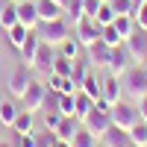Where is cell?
Returning a JSON list of instances; mask_svg holds the SVG:
<instances>
[{
  "mask_svg": "<svg viewBox=\"0 0 147 147\" xmlns=\"http://www.w3.org/2000/svg\"><path fill=\"white\" fill-rule=\"evenodd\" d=\"M53 144H56V136H53V129L32 132V147H53Z\"/></svg>",
  "mask_w": 147,
  "mask_h": 147,
  "instance_id": "31",
  "label": "cell"
},
{
  "mask_svg": "<svg viewBox=\"0 0 147 147\" xmlns=\"http://www.w3.org/2000/svg\"><path fill=\"white\" fill-rule=\"evenodd\" d=\"M100 100H106L109 106H115L118 100H124V85H121V80L118 77H109L103 80V85H100Z\"/></svg>",
  "mask_w": 147,
  "mask_h": 147,
  "instance_id": "12",
  "label": "cell"
},
{
  "mask_svg": "<svg viewBox=\"0 0 147 147\" xmlns=\"http://www.w3.org/2000/svg\"><path fill=\"white\" fill-rule=\"evenodd\" d=\"M12 129H15L18 136H32V132H35V121H32V112L21 109V112H18V118L12 121Z\"/></svg>",
  "mask_w": 147,
  "mask_h": 147,
  "instance_id": "19",
  "label": "cell"
},
{
  "mask_svg": "<svg viewBox=\"0 0 147 147\" xmlns=\"http://www.w3.org/2000/svg\"><path fill=\"white\" fill-rule=\"evenodd\" d=\"M53 59H56V47L38 41V50H35V56H32V71H38V74H50Z\"/></svg>",
  "mask_w": 147,
  "mask_h": 147,
  "instance_id": "11",
  "label": "cell"
},
{
  "mask_svg": "<svg viewBox=\"0 0 147 147\" xmlns=\"http://www.w3.org/2000/svg\"><path fill=\"white\" fill-rule=\"evenodd\" d=\"M132 21H136V27H141V30H147V3H141L136 12H132Z\"/></svg>",
  "mask_w": 147,
  "mask_h": 147,
  "instance_id": "35",
  "label": "cell"
},
{
  "mask_svg": "<svg viewBox=\"0 0 147 147\" xmlns=\"http://www.w3.org/2000/svg\"><path fill=\"white\" fill-rule=\"evenodd\" d=\"M82 127V121L80 118H74V115H62V121H59V127L53 129V136L59 141H71L74 136H77V129Z\"/></svg>",
  "mask_w": 147,
  "mask_h": 147,
  "instance_id": "16",
  "label": "cell"
},
{
  "mask_svg": "<svg viewBox=\"0 0 147 147\" xmlns=\"http://www.w3.org/2000/svg\"><path fill=\"white\" fill-rule=\"evenodd\" d=\"M35 32H38V38H41L44 44L59 47V44H62L74 30H71V24H68L65 18H59V21H41L38 27H35Z\"/></svg>",
  "mask_w": 147,
  "mask_h": 147,
  "instance_id": "1",
  "label": "cell"
},
{
  "mask_svg": "<svg viewBox=\"0 0 147 147\" xmlns=\"http://www.w3.org/2000/svg\"><path fill=\"white\" fill-rule=\"evenodd\" d=\"M121 85H124V94L132 103H138L141 97H147V77L141 74V65H132L124 77H121Z\"/></svg>",
  "mask_w": 147,
  "mask_h": 147,
  "instance_id": "2",
  "label": "cell"
},
{
  "mask_svg": "<svg viewBox=\"0 0 147 147\" xmlns=\"http://www.w3.org/2000/svg\"><path fill=\"white\" fill-rule=\"evenodd\" d=\"M144 147H147V144H144Z\"/></svg>",
  "mask_w": 147,
  "mask_h": 147,
  "instance_id": "49",
  "label": "cell"
},
{
  "mask_svg": "<svg viewBox=\"0 0 147 147\" xmlns=\"http://www.w3.org/2000/svg\"><path fill=\"white\" fill-rule=\"evenodd\" d=\"M15 24H18V3H3V9H0V27L12 30Z\"/></svg>",
  "mask_w": 147,
  "mask_h": 147,
  "instance_id": "22",
  "label": "cell"
},
{
  "mask_svg": "<svg viewBox=\"0 0 147 147\" xmlns=\"http://www.w3.org/2000/svg\"><path fill=\"white\" fill-rule=\"evenodd\" d=\"M85 56H88V62H91V68L97 71V68H109V59H112V47H109L103 38H97L91 47H85Z\"/></svg>",
  "mask_w": 147,
  "mask_h": 147,
  "instance_id": "10",
  "label": "cell"
},
{
  "mask_svg": "<svg viewBox=\"0 0 147 147\" xmlns=\"http://www.w3.org/2000/svg\"><path fill=\"white\" fill-rule=\"evenodd\" d=\"M18 24H24L27 30H35L38 27V9H35V0H21L18 3Z\"/></svg>",
  "mask_w": 147,
  "mask_h": 147,
  "instance_id": "14",
  "label": "cell"
},
{
  "mask_svg": "<svg viewBox=\"0 0 147 147\" xmlns=\"http://www.w3.org/2000/svg\"><path fill=\"white\" fill-rule=\"evenodd\" d=\"M74 97H77V109H74V118H80V121H82L85 115L91 112V106H94V100H91L88 94H82V91H77Z\"/></svg>",
  "mask_w": 147,
  "mask_h": 147,
  "instance_id": "27",
  "label": "cell"
},
{
  "mask_svg": "<svg viewBox=\"0 0 147 147\" xmlns=\"http://www.w3.org/2000/svg\"><path fill=\"white\" fill-rule=\"evenodd\" d=\"M53 147H71V141H59V138H56V144H53Z\"/></svg>",
  "mask_w": 147,
  "mask_h": 147,
  "instance_id": "41",
  "label": "cell"
},
{
  "mask_svg": "<svg viewBox=\"0 0 147 147\" xmlns=\"http://www.w3.org/2000/svg\"><path fill=\"white\" fill-rule=\"evenodd\" d=\"M3 3H6V0H0V9H3ZM0 35H6V30H3V27H0Z\"/></svg>",
  "mask_w": 147,
  "mask_h": 147,
  "instance_id": "42",
  "label": "cell"
},
{
  "mask_svg": "<svg viewBox=\"0 0 147 147\" xmlns=\"http://www.w3.org/2000/svg\"><path fill=\"white\" fill-rule=\"evenodd\" d=\"M100 38L109 44V47H118V44H124V38H121V35H118V30L112 27V24H109V27H103L100 30Z\"/></svg>",
  "mask_w": 147,
  "mask_h": 147,
  "instance_id": "32",
  "label": "cell"
},
{
  "mask_svg": "<svg viewBox=\"0 0 147 147\" xmlns=\"http://www.w3.org/2000/svg\"><path fill=\"white\" fill-rule=\"evenodd\" d=\"M109 118H112V127H121V129H129V127H136L141 115H138V106L136 103H124V100H118L112 109H109Z\"/></svg>",
  "mask_w": 147,
  "mask_h": 147,
  "instance_id": "3",
  "label": "cell"
},
{
  "mask_svg": "<svg viewBox=\"0 0 147 147\" xmlns=\"http://www.w3.org/2000/svg\"><path fill=\"white\" fill-rule=\"evenodd\" d=\"M44 94H47V88H44L41 82H35V80H32V82L27 85V91L18 97V103H21L18 109H27V112H32V115H35V112L44 106Z\"/></svg>",
  "mask_w": 147,
  "mask_h": 147,
  "instance_id": "5",
  "label": "cell"
},
{
  "mask_svg": "<svg viewBox=\"0 0 147 147\" xmlns=\"http://www.w3.org/2000/svg\"><path fill=\"white\" fill-rule=\"evenodd\" d=\"M97 147H100V144H97Z\"/></svg>",
  "mask_w": 147,
  "mask_h": 147,
  "instance_id": "48",
  "label": "cell"
},
{
  "mask_svg": "<svg viewBox=\"0 0 147 147\" xmlns=\"http://www.w3.org/2000/svg\"><path fill=\"white\" fill-rule=\"evenodd\" d=\"M71 71H74V62H71V59H65L62 53L56 50V59H53L50 74H59V77H71Z\"/></svg>",
  "mask_w": 147,
  "mask_h": 147,
  "instance_id": "29",
  "label": "cell"
},
{
  "mask_svg": "<svg viewBox=\"0 0 147 147\" xmlns=\"http://www.w3.org/2000/svg\"><path fill=\"white\" fill-rule=\"evenodd\" d=\"M0 129H3V124H0Z\"/></svg>",
  "mask_w": 147,
  "mask_h": 147,
  "instance_id": "47",
  "label": "cell"
},
{
  "mask_svg": "<svg viewBox=\"0 0 147 147\" xmlns=\"http://www.w3.org/2000/svg\"><path fill=\"white\" fill-rule=\"evenodd\" d=\"M82 127L88 129L97 141H100V136H103L109 127H112V118H109V112H100V109H94V106H91V112L82 118Z\"/></svg>",
  "mask_w": 147,
  "mask_h": 147,
  "instance_id": "6",
  "label": "cell"
},
{
  "mask_svg": "<svg viewBox=\"0 0 147 147\" xmlns=\"http://www.w3.org/2000/svg\"><path fill=\"white\" fill-rule=\"evenodd\" d=\"M124 47L129 50V56H132V62H136V65L147 62V30L136 27V30L124 38Z\"/></svg>",
  "mask_w": 147,
  "mask_h": 147,
  "instance_id": "4",
  "label": "cell"
},
{
  "mask_svg": "<svg viewBox=\"0 0 147 147\" xmlns=\"http://www.w3.org/2000/svg\"><path fill=\"white\" fill-rule=\"evenodd\" d=\"M100 85H103V80H97V71L91 68L88 74H85V80L80 82V91L88 94L91 100H100Z\"/></svg>",
  "mask_w": 147,
  "mask_h": 147,
  "instance_id": "18",
  "label": "cell"
},
{
  "mask_svg": "<svg viewBox=\"0 0 147 147\" xmlns=\"http://www.w3.org/2000/svg\"><path fill=\"white\" fill-rule=\"evenodd\" d=\"M97 144H100V141H97L85 127H80V129H77V136L71 138V147H97Z\"/></svg>",
  "mask_w": 147,
  "mask_h": 147,
  "instance_id": "25",
  "label": "cell"
},
{
  "mask_svg": "<svg viewBox=\"0 0 147 147\" xmlns=\"http://www.w3.org/2000/svg\"><path fill=\"white\" fill-rule=\"evenodd\" d=\"M82 18H85V12H82V0H68V6H65V21L71 24V30L77 27Z\"/></svg>",
  "mask_w": 147,
  "mask_h": 147,
  "instance_id": "21",
  "label": "cell"
},
{
  "mask_svg": "<svg viewBox=\"0 0 147 147\" xmlns=\"http://www.w3.org/2000/svg\"><path fill=\"white\" fill-rule=\"evenodd\" d=\"M77 109V97L74 94H59V115H74Z\"/></svg>",
  "mask_w": 147,
  "mask_h": 147,
  "instance_id": "33",
  "label": "cell"
},
{
  "mask_svg": "<svg viewBox=\"0 0 147 147\" xmlns=\"http://www.w3.org/2000/svg\"><path fill=\"white\" fill-rule=\"evenodd\" d=\"M136 106H138V115H141V121L147 124V97H141V100H138Z\"/></svg>",
  "mask_w": 147,
  "mask_h": 147,
  "instance_id": "39",
  "label": "cell"
},
{
  "mask_svg": "<svg viewBox=\"0 0 147 147\" xmlns=\"http://www.w3.org/2000/svg\"><path fill=\"white\" fill-rule=\"evenodd\" d=\"M0 147H15V144H12V141H0Z\"/></svg>",
  "mask_w": 147,
  "mask_h": 147,
  "instance_id": "43",
  "label": "cell"
},
{
  "mask_svg": "<svg viewBox=\"0 0 147 147\" xmlns=\"http://www.w3.org/2000/svg\"><path fill=\"white\" fill-rule=\"evenodd\" d=\"M127 132H129V138H132L136 147H144V144H147V124H144V121H138V124L129 127Z\"/></svg>",
  "mask_w": 147,
  "mask_h": 147,
  "instance_id": "30",
  "label": "cell"
},
{
  "mask_svg": "<svg viewBox=\"0 0 147 147\" xmlns=\"http://www.w3.org/2000/svg\"><path fill=\"white\" fill-rule=\"evenodd\" d=\"M141 74H144V77H147V62H141Z\"/></svg>",
  "mask_w": 147,
  "mask_h": 147,
  "instance_id": "44",
  "label": "cell"
},
{
  "mask_svg": "<svg viewBox=\"0 0 147 147\" xmlns=\"http://www.w3.org/2000/svg\"><path fill=\"white\" fill-rule=\"evenodd\" d=\"M112 27L118 30V35H121V38H127V35L136 30V21H132V15H115Z\"/></svg>",
  "mask_w": 147,
  "mask_h": 147,
  "instance_id": "24",
  "label": "cell"
},
{
  "mask_svg": "<svg viewBox=\"0 0 147 147\" xmlns=\"http://www.w3.org/2000/svg\"><path fill=\"white\" fill-rule=\"evenodd\" d=\"M27 35H30V30L24 27V24H15L12 30H6V38H9V44H12V47H21L24 41H27Z\"/></svg>",
  "mask_w": 147,
  "mask_h": 147,
  "instance_id": "28",
  "label": "cell"
},
{
  "mask_svg": "<svg viewBox=\"0 0 147 147\" xmlns=\"http://www.w3.org/2000/svg\"><path fill=\"white\" fill-rule=\"evenodd\" d=\"M132 65H136V62H132V56H129V50H127V47L124 44H118V47H112V59H109V74H112V77H124V74L132 68Z\"/></svg>",
  "mask_w": 147,
  "mask_h": 147,
  "instance_id": "8",
  "label": "cell"
},
{
  "mask_svg": "<svg viewBox=\"0 0 147 147\" xmlns=\"http://www.w3.org/2000/svg\"><path fill=\"white\" fill-rule=\"evenodd\" d=\"M30 82H32V68H27V65L21 62L15 71H12V77H9V82H6V88H9V94L18 100V97L27 91V85H30Z\"/></svg>",
  "mask_w": 147,
  "mask_h": 147,
  "instance_id": "9",
  "label": "cell"
},
{
  "mask_svg": "<svg viewBox=\"0 0 147 147\" xmlns=\"http://www.w3.org/2000/svg\"><path fill=\"white\" fill-rule=\"evenodd\" d=\"M35 9H38V21H59V18H65V6L56 3V0H35Z\"/></svg>",
  "mask_w": 147,
  "mask_h": 147,
  "instance_id": "15",
  "label": "cell"
},
{
  "mask_svg": "<svg viewBox=\"0 0 147 147\" xmlns=\"http://www.w3.org/2000/svg\"><path fill=\"white\" fill-rule=\"evenodd\" d=\"M109 3H112L115 15H132V3L129 0H109Z\"/></svg>",
  "mask_w": 147,
  "mask_h": 147,
  "instance_id": "36",
  "label": "cell"
},
{
  "mask_svg": "<svg viewBox=\"0 0 147 147\" xmlns=\"http://www.w3.org/2000/svg\"><path fill=\"white\" fill-rule=\"evenodd\" d=\"M100 147H136L129 138V132L127 129H121V127H109L103 136H100Z\"/></svg>",
  "mask_w": 147,
  "mask_h": 147,
  "instance_id": "13",
  "label": "cell"
},
{
  "mask_svg": "<svg viewBox=\"0 0 147 147\" xmlns=\"http://www.w3.org/2000/svg\"><path fill=\"white\" fill-rule=\"evenodd\" d=\"M94 21L100 24V27H109V24L115 21V9H112V3H109V0H103V3H100V9L94 12Z\"/></svg>",
  "mask_w": 147,
  "mask_h": 147,
  "instance_id": "26",
  "label": "cell"
},
{
  "mask_svg": "<svg viewBox=\"0 0 147 147\" xmlns=\"http://www.w3.org/2000/svg\"><path fill=\"white\" fill-rule=\"evenodd\" d=\"M100 24H97L94 18H88V15H85L80 24H77V27H74V35H77V41L82 44V47H91L97 38H100Z\"/></svg>",
  "mask_w": 147,
  "mask_h": 147,
  "instance_id": "7",
  "label": "cell"
},
{
  "mask_svg": "<svg viewBox=\"0 0 147 147\" xmlns=\"http://www.w3.org/2000/svg\"><path fill=\"white\" fill-rule=\"evenodd\" d=\"M62 115H59V109H44V129H56Z\"/></svg>",
  "mask_w": 147,
  "mask_h": 147,
  "instance_id": "34",
  "label": "cell"
},
{
  "mask_svg": "<svg viewBox=\"0 0 147 147\" xmlns=\"http://www.w3.org/2000/svg\"><path fill=\"white\" fill-rule=\"evenodd\" d=\"M44 109H59V94L56 91H47L44 94V106H41V112Z\"/></svg>",
  "mask_w": 147,
  "mask_h": 147,
  "instance_id": "37",
  "label": "cell"
},
{
  "mask_svg": "<svg viewBox=\"0 0 147 147\" xmlns=\"http://www.w3.org/2000/svg\"><path fill=\"white\" fill-rule=\"evenodd\" d=\"M129 3H132V12H136V9H138L141 3H147V0H129Z\"/></svg>",
  "mask_w": 147,
  "mask_h": 147,
  "instance_id": "40",
  "label": "cell"
},
{
  "mask_svg": "<svg viewBox=\"0 0 147 147\" xmlns=\"http://www.w3.org/2000/svg\"><path fill=\"white\" fill-rule=\"evenodd\" d=\"M6 3H21V0H6Z\"/></svg>",
  "mask_w": 147,
  "mask_h": 147,
  "instance_id": "46",
  "label": "cell"
},
{
  "mask_svg": "<svg viewBox=\"0 0 147 147\" xmlns=\"http://www.w3.org/2000/svg\"><path fill=\"white\" fill-rule=\"evenodd\" d=\"M56 3H62V6H68V0H56Z\"/></svg>",
  "mask_w": 147,
  "mask_h": 147,
  "instance_id": "45",
  "label": "cell"
},
{
  "mask_svg": "<svg viewBox=\"0 0 147 147\" xmlns=\"http://www.w3.org/2000/svg\"><path fill=\"white\" fill-rule=\"evenodd\" d=\"M18 112H21V109L12 100H0V124H3V127H12V121L18 118Z\"/></svg>",
  "mask_w": 147,
  "mask_h": 147,
  "instance_id": "23",
  "label": "cell"
},
{
  "mask_svg": "<svg viewBox=\"0 0 147 147\" xmlns=\"http://www.w3.org/2000/svg\"><path fill=\"white\" fill-rule=\"evenodd\" d=\"M100 3H103V0H82V12H85L88 18H94V12L100 9Z\"/></svg>",
  "mask_w": 147,
  "mask_h": 147,
  "instance_id": "38",
  "label": "cell"
},
{
  "mask_svg": "<svg viewBox=\"0 0 147 147\" xmlns=\"http://www.w3.org/2000/svg\"><path fill=\"white\" fill-rule=\"evenodd\" d=\"M56 50H59V53H62L65 59H71V62H74V59H80V56L85 53V47H82V44L77 41V35H74V32H71V35H68V38H65L62 44H59V47H56Z\"/></svg>",
  "mask_w": 147,
  "mask_h": 147,
  "instance_id": "20",
  "label": "cell"
},
{
  "mask_svg": "<svg viewBox=\"0 0 147 147\" xmlns=\"http://www.w3.org/2000/svg\"><path fill=\"white\" fill-rule=\"evenodd\" d=\"M38 41H41V38H38V32H35V30H30L27 41L18 47V50H21V62L27 65V68H32V56H35V50H38Z\"/></svg>",
  "mask_w": 147,
  "mask_h": 147,
  "instance_id": "17",
  "label": "cell"
}]
</instances>
